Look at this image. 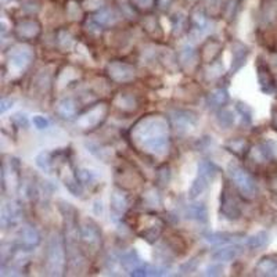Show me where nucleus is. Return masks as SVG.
<instances>
[{
  "instance_id": "nucleus-3",
  "label": "nucleus",
  "mask_w": 277,
  "mask_h": 277,
  "mask_svg": "<svg viewBox=\"0 0 277 277\" xmlns=\"http://www.w3.org/2000/svg\"><path fill=\"white\" fill-rule=\"evenodd\" d=\"M228 173L238 193L245 200H254L258 194V186L253 175L236 162L229 163Z\"/></svg>"
},
{
  "instance_id": "nucleus-8",
  "label": "nucleus",
  "mask_w": 277,
  "mask_h": 277,
  "mask_svg": "<svg viewBox=\"0 0 277 277\" xmlns=\"http://www.w3.org/2000/svg\"><path fill=\"white\" fill-rule=\"evenodd\" d=\"M105 71H107L109 79L115 84H128L130 80H133L136 76V69L133 65L124 63V61H118V60L109 61Z\"/></svg>"
},
{
  "instance_id": "nucleus-47",
  "label": "nucleus",
  "mask_w": 277,
  "mask_h": 277,
  "mask_svg": "<svg viewBox=\"0 0 277 277\" xmlns=\"http://www.w3.org/2000/svg\"><path fill=\"white\" fill-rule=\"evenodd\" d=\"M144 200L150 204V205H155V204H159V196L157 194L155 190H149L147 193L144 194Z\"/></svg>"
},
{
  "instance_id": "nucleus-4",
  "label": "nucleus",
  "mask_w": 277,
  "mask_h": 277,
  "mask_svg": "<svg viewBox=\"0 0 277 277\" xmlns=\"http://www.w3.org/2000/svg\"><path fill=\"white\" fill-rule=\"evenodd\" d=\"M218 173V168L213 165L211 161H201L198 163V173L197 178L194 179L193 184L188 191V197L191 200H196L207 190L209 183L212 182Z\"/></svg>"
},
{
  "instance_id": "nucleus-26",
  "label": "nucleus",
  "mask_w": 277,
  "mask_h": 277,
  "mask_svg": "<svg viewBox=\"0 0 277 277\" xmlns=\"http://www.w3.org/2000/svg\"><path fill=\"white\" fill-rule=\"evenodd\" d=\"M229 101V93L228 90L223 88H218V89L212 90L211 93L208 94V107L211 109L222 108L226 105Z\"/></svg>"
},
{
  "instance_id": "nucleus-14",
  "label": "nucleus",
  "mask_w": 277,
  "mask_h": 277,
  "mask_svg": "<svg viewBox=\"0 0 277 277\" xmlns=\"http://www.w3.org/2000/svg\"><path fill=\"white\" fill-rule=\"evenodd\" d=\"M109 205H111V212H113V218L121 219L124 216L129 208V200L128 196L122 191L115 188L114 191L111 193V198H109Z\"/></svg>"
},
{
  "instance_id": "nucleus-19",
  "label": "nucleus",
  "mask_w": 277,
  "mask_h": 277,
  "mask_svg": "<svg viewBox=\"0 0 277 277\" xmlns=\"http://www.w3.org/2000/svg\"><path fill=\"white\" fill-rule=\"evenodd\" d=\"M220 53H222V43L215 39H209L204 43L200 50V59L203 60L204 63L212 64Z\"/></svg>"
},
{
  "instance_id": "nucleus-50",
  "label": "nucleus",
  "mask_w": 277,
  "mask_h": 277,
  "mask_svg": "<svg viewBox=\"0 0 277 277\" xmlns=\"http://www.w3.org/2000/svg\"><path fill=\"white\" fill-rule=\"evenodd\" d=\"M105 3V0H86V7L93 10V9H101Z\"/></svg>"
},
{
  "instance_id": "nucleus-52",
  "label": "nucleus",
  "mask_w": 277,
  "mask_h": 277,
  "mask_svg": "<svg viewBox=\"0 0 277 277\" xmlns=\"http://www.w3.org/2000/svg\"><path fill=\"white\" fill-rule=\"evenodd\" d=\"M13 107V100L10 99H2L0 101V113L5 114L7 109H10Z\"/></svg>"
},
{
  "instance_id": "nucleus-42",
  "label": "nucleus",
  "mask_w": 277,
  "mask_h": 277,
  "mask_svg": "<svg viewBox=\"0 0 277 277\" xmlns=\"http://www.w3.org/2000/svg\"><path fill=\"white\" fill-rule=\"evenodd\" d=\"M78 178H79V182L82 184H90L93 183L96 176L89 169H80V171H78Z\"/></svg>"
},
{
  "instance_id": "nucleus-23",
  "label": "nucleus",
  "mask_w": 277,
  "mask_h": 277,
  "mask_svg": "<svg viewBox=\"0 0 277 277\" xmlns=\"http://www.w3.org/2000/svg\"><path fill=\"white\" fill-rule=\"evenodd\" d=\"M121 265L124 267L126 272H129L130 274L136 270H138L140 267H143V261L140 259L138 254L136 250H130L128 253H125L122 257H121Z\"/></svg>"
},
{
  "instance_id": "nucleus-13",
  "label": "nucleus",
  "mask_w": 277,
  "mask_h": 277,
  "mask_svg": "<svg viewBox=\"0 0 277 277\" xmlns=\"http://www.w3.org/2000/svg\"><path fill=\"white\" fill-rule=\"evenodd\" d=\"M172 122L176 132L184 134L196 126L197 118H196V115L188 111H176L172 114Z\"/></svg>"
},
{
  "instance_id": "nucleus-11",
  "label": "nucleus",
  "mask_w": 277,
  "mask_h": 277,
  "mask_svg": "<svg viewBox=\"0 0 277 277\" xmlns=\"http://www.w3.org/2000/svg\"><path fill=\"white\" fill-rule=\"evenodd\" d=\"M257 75H258V84L259 88L265 94H273L277 90V82L274 75L269 68L266 63H262L261 60L257 64Z\"/></svg>"
},
{
  "instance_id": "nucleus-5",
  "label": "nucleus",
  "mask_w": 277,
  "mask_h": 277,
  "mask_svg": "<svg viewBox=\"0 0 277 277\" xmlns=\"http://www.w3.org/2000/svg\"><path fill=\"white\" fill-rule=\"evenodd\" d=\"M80 242L84 244V247L89 251L90 254L99 253L103 245V238H101V230L99 225L92 220V219H85L84 223L80 225L79 229Z\"/></svg>"
},
{
  "instance_id": "nucleus-45",
  "label": "nucleus",
  "mask_w": 277,
  "mask_h": 277,
  "mask_svg": "<svg viewBox=\"0 0 277 277\" xmlns=\"http://www.w3.org/2000/svg\"><path fill=\"white\" fill-rule=\"evenodd\" d=\"M32 124L38 130H43V129L49 128V119L43 117V115H34V118H32Z\"/></svg>"
},
{
  "instance_id": "nucleus-21",
  "label": "nucleus",
  "mask_w": 277,
  "mask_h": 277,
  "mask_svg": "<svg viewBox=\"0 0 277 277\" xmlns=\"http://www.w3.org/2000/svg\"><path fill=\"white\" fill-rule=\"evenodd\" d=\"M114 105L124 114H132L138 108V101L133 94L119 93L118 96H115Z\"/></svg>"
},
{
  "instance_id": "nucleus-40",
  "label": "nucleus",
  "mask_w": 277,
  "mask_h": 277,
  "mask_svg": "<svg viewBox=\"0 0 277 277\" xmlns=\"http://www.w3.org/2000/svg\"><path fill=\"white\" fill-rule=\"evenodd\" d=\"M237 111L242 115V121H244L245 124H250V122L253 121V111H251V108L248 107L247 104H244V103H241V101H238V103H237Z\"/></svg>"
},
{
  "instance_id": "nucleus-27",
  "label": "nucleus",
  "mask_w": 277,
  "mask_h": 277,
  "mask_svg": "<svg viewBox=\"0 0 277 277\" xmlns=\"http://www.w3.org/2000/svg\"><path fill=\"white\" fill-rule=\"evenodd\" d=\"M118 20L119 15L114 10H111V9H103L94 17V21L101 25V26H114L118 22Z\"/></svg>"
},
{
  "instance_id": "nucleus-25",
  "label": "nucleus",
  "mask_w": 277,
  "mask_h": 277,
  "mask_svg": "<svg viewBox=\"0 0 277 277\" xmlns=\"http://www.w3.org/2000/svg\"><path fill=\"white\" fill-rule=\"evenodd\" d=\"M225 149L230 151L232 154H234L238 158H244L250 151H251V147H250V143L244 138H233V140H229L228 143L225 144Z\"/></svg>"
},
{
  "instance_id": "nucleus-2",
  "label": "nucleus",
  "mask_w": 277,
  "mask_h": 277,
  "mask_svg": "<svg viewBox=\"0 0 277 277\" xmlns=\"http://www.w3.org/2000/svg\"><path fill=\"white\" fill-rule=\"evenodd\" d=\"M67 267V248L59 233H53L47 242L45 258V270L50 276L64 274Z\"/></svg>"
},
{
  "instance_id": "nucleus-24",
  "label": "nucleus",
  "mask_w": 277,
  "mask_h": 277,
  "mask_svg": "<svg viewBox=\"0 0 277 277\" xmlns=\"http://www.w3.org/2000/svg\"><path fill=\"white\" fill-rule=\"evenodd\" d=\"M56 113L63 119H72L76 115V103L74 99H61L56 104Z\"/></svg>"
},
{
  "instance_id": "nucleus-22",
  "label": "nucleus",
  "mask_w": 277,
  "mask_h": 277,
  "mask_svg": "<svg viewBox=\"0 0 277 277\" xmlns=\"http://www.w3.org/2000/svg\"><path fill=\"white\" fill-rule=\"evenodd\" d=\"M255 274L277 277V258L263 257L255 266Z\"/></svg>"
},
{
  "instance_id": "nucleus-44",
  "label": "nucleus",
  "mask_w": 277,
  "mask_h": 277,
  "mask_svg": "<svg viewBox=\"0 0 277 277\" xmlns=\"http://www.w3.org/2000/svg\"><path fill=\"white\" fill-rule=\"evenodd\" d=\"M265 38H266L265 39V46H266L267 49H270L272 51H277V30L266 34Z\"/></svg>"
},
{
  "instance_id": "nucleus-38",
  "label": "nucleus",
  "mask_w": 277,
  "mask_h": 277,
  "mask_svg": "<svg viewBox=\"0 0 277 277\" xmlns=\"http://www.w3.org/2000/svg\"><path fill=\"white\" fill-rule=\"evenodd\" d=\"M67 14L71 20H79L82 17V9L75 0H69L67 3Z\"/></svg>"
},
{
  "instance_id": "nucleus-32",
  "label": "nucleus",
  "mask_w": 277,
  "mask_h": 277,
  "mask_svg": "<svg viewBox=\"0 0 277 277\" xmlns=\"http://www.w3.org/2000/svg\"><path fill=\"white\" fill-rule=\"evenodd\" d=\"M35 162L38 165V168H40L43 172L49 173L53 168V158H51V153L49 151H42L36 155Z\"/></svg>"
},
{
  "instance_id": "nucleus-37",
  "label": "nucleus",
  "mask_w": 277,
  "mask_h": 277,
  "mask_svg": "<svg viewBox=\"0 0 277 277\" xmlns=\"http://www.w3.org/2000/svg\"><path fill=\"white\" fill-rule=\"evenodd\" d=\"M234 121H236V117H234V113L230 109L225 108L218 114V124L222 128H230L234 124Z\"/></svg>"
},
{
  "instance_id": "nucleus-48",
  "label": "nucleus",
  "mask_w": 277,
  "mask_h": 277,
  "mask_svg": "<svg viewBox=\"0 0 277 277\" xmlns=\"http://www.w3.org/2000/svg\"><path fill=\"white\" fill-rule=\"evenodd\" d=\"M223 273V267L220 265H212L205 269V276H220Z\"/></svg>"
},
{
  "instance_id": "nucleus-33",
  "label": "nucleus",
  "mask_w": 277,
  "mask_h": 277,
  "mask_svg": "<svg viewBox=\"0 0 277 277\" xmlns=\"http://www.w3.org/2000/svg\"><path fill=\"white\" fill-rule=\"evenodd\" d=\"M269 241V234L266 232H258L250 238H247V247L251 250H258V248L266 245Z\"/></svg>"
},
{
  "instance_id": "nucleus-18",
  "label": "nucleus",
  "mask_w": 277,
  "mask_h": 277,
  "mask_svg": "<svg viewBox=\"0 0 277 277\" xmlns=\"http://www.w3.org/2000/svg\"><path fill=\"white\" fill-rule=\"evenodd\" d=\"M198 60H200V53H197L190 46H184L183 49L179 51V63L186 72H193L194 68L197 67Z\"/></svg>"
},
{
  "instance_id": "nucleus-35",
  "label": "nucleus",
  "mask_w": 277,
  "mask_h": 277,
  "mask_svg": "<svg viewBox=\"0 0 277 277\" xmlns=\"http://www.w3.org/2000/svg\"><path fill=\"white\" fill-rule=\"evenodd\" d=\"M76 78H78L76 69L68 67V68L63 69V71L60 72L59 78H57V85L63 88L65 85H69V82H72V80H75Z\"/></svg>"
},
{
  "instance_id": "nucleus-15",
  "label": "nucleus",
  "mask_w": 277,
  "mask_h": 277,
  "mask_svg": "<svg viewBox=\"0 0 277 277\" xmlns=\"http://www.w3.org/2000/svg\"><path fill=\"white\" fill-rule=\"evenodd\" d=\"M248 56H250V49L247 45H244L241 42H233L232 45V69L230 74H236L238 69L247 63Z\"/></svg>"
},
{
  "instance_id": "nucleus-6",
  "label": "nucleus",
  "mask_w": 277,
  "mask_h": 277,
  "mask_svg": "<svg viewBox=\"0 0 277 277\" xmlns=\"http://www.w3.org/2000/svg\"><path fill=\"white\" fill-rule=\"evenodd\" d=\"M34 60V51L30 46H15L7 56V68L10 74H21Z\"/></svg>"
},
{
  "instance_id": "nucleus-51",
  "label": "nucleus",
  "mask_w": 277,
  "mask_h": 277,
  "mask_svg": "<svg viewBox=\"0 0 277 277\" xmlns=\"http://www.w3.org/2000/svg\"><path fill=\"white\" fill-rule=\"evenodd\" d=\"M267 187H269V190H270L273 194H277V172L273 173L272 176L269 178Z\"/></svg>"
},
{
  "instance_id": "nucleus-30",
  "label": "nucleus",
  "mask_w": 277,
  "mask_h": 277,
  "mask_svg": "<svg viewBox=\"0 0 277 277\" xmlns=\"http://www.w3.org/2000/svg\"><path fill=\"white\" fill-rule=\"evenodd\" d=\"M187 215L188 218L197 220V222L205 223L208 220V211L207 207L203 203L200 204H191L187 208Z\"/></svg>"
},
{
  "instance_id": "nucleus-34",
  "label": "nucleus",
  "mask_w": 277,
  "mask_h": 277,
  "mask_svg": "<svg viewBox=\"0 0 277 277\" xmlns=\"http://www.w3.org/2000/svg\"><path fill=\"white\" fill-rule=\"evenodd\" d=\"M143 30L147 32L151 36H157V35H162V31H161V25L158 24V20L153 17V15H150L147 17L143 22Z\"/></svg>"
},
{
  "instance_id": "nucleus-17",
  "label": "nucleus",
  "mask_w": 277,
  "mask_h": 277,
  "mask_svg": "<svg viewBox=\"0 0 277 277\" xmlns=\"http://www.w3.org/2000/svg\"><path fill=\"white\" fill-rule=\"evenodd\" d=\"M22 209L21 205L15 201H9L2 208V225L3 228H9L11 225H15L21 219Z\"/></svg>"
},
{
  "instance_id": "nucleus-29",
  "label": "nucleus",
  "mask_w": 277,
  "mask_h": 277,
  "mask_svg": "<svg viewBox=\"0 0 277 277\" xmlns=\"http://www.w3.org/2000/svg\"><path fill=\"white\" fill-rule=\"evenodd\" d=\"M251 151H253V157L257 162H267L269 159L273 158V149L269 143L258 144Z\"/></svg>"
},
{
  "instance_id": "nucleus-36",
  "label": "nucleus",
  "mask_w": 277,
  "mask_h": 277,
  "mask_svg": "<svg viewBox=\"0 0 277 277\" xmlns=\"http://www.w3.org/2000/svg\"><path fill=\"white\" fill-rule=\"evenodd\" d=\"M72 43H74V40H72V36L69 35V32L64 30L59 31V34H57V46H59L61 51H67V50L71 49Z\"/></svg>"
},
{
  "instance_id": "nucleus-12",
  "label": "nucleus",
  "mask_w": 277,
  "mask_h": 277,
  "mask_svg": "<svg viewBox=\"0 0 277 277\" xmlns=\"http://www.w3.org/2000/svg\"><path fill=\"white\" fill-rule=\"evenodd\" d=\"M40 31H42V26H40L39 21L24 20L15 25L14 34L20 40H31L36 39L40 35Z\"/></svg>"
},
{
  "instance_id": "nucleus-43",
  "label": "nucleus",
  "mask_w": 277,
  "mask_h": 277,
  "mask_svg": "<svg viewBox=\"0 0 277 277\" xmlns=\"http://www.w3.org/2000/svg\"><path fill=\"white\" fill-rule=\"evenodd\" d=\"M169 180H171V171H169L168 167H163L157 173V182L159 183V186H167Z\"/></svg>"
},
{
  "instance_id": "nucleus-41",
  "label": "nucleus",
  "mask_w": 277,
  "mask_h": 277,
  "mask_svg": "<svg viewBox=\"0 0 277 277\" xmlns=\"http://www.w3.org/2000/svg\"><path fill=\"white\" fill-rule=\"evenodd\" d=\"M134 7L140 11H150L155 7V2L157 0H132Z\"/></svg>"
},
{
  "instance_id": "nucleus-39",
  "label": "nucleus",
  "mask_w": 277,
  "mask_h": 277,
  "mask_svg": "<svg viewBox=\"0 0 277 277\" xmlns=\"http://www.w3.org/2000/svg\"><path fill=\"white\" fill-rule=\"evenodd\" d=\"M191 21H193L194 25V30L197 31H203L205 30V26H207V18H205V15H204L203 11H194L193 14H191Z\"/></svg>"
},
{
  "instance_id": "nucleus-7",
  "label": "nucleus",
  "mask_w": 277,
  "mask_h": 277,
  "mask_svg": "<svg viewBox=\"0 0 277 277\" xmlns=\"http://www.w3.org/2000/svg\"><path fill=\"white\" fill-rule=\"evenodd\" d=\"M108 115V105L105 103H100L93 105L85 114H82L76 121V126L85 132L94 130L99 125H101Z\"/></svg>"
},
{
  "instance_id": "nucleus-10",
  "label": "nucleus",
  "mask_w": 277,
  "mask_h": 277,
  "mask_svg": "<svg viewBox=\"0 0 277 277\" xmlns=\"http://www.w3.org/2000/svg\"><path fill=\"white\" fill-rule=\"evenodd\" d=\"M59 176L64 186L68 188L74 196H80L82 194V188L79 184V178H78V172L75 171L74 165L69 162V159H64L60 163L59 167Z\"/></svg>"
},
{
  "instance_id": "nucleus-53",
  "label": "nucleus",
  "mask_w": 277,
  "mask_h": 277,
  "mask_svg": "<svg viewBox=\"0 0 277 277\" xmlns=\"http://www.w3.org/2000/svg\"><path fill=\"white\" fill-rule=\"evenodd\" d=\"M272 126L274 130H277V109H273L272 113Z\"/></svg>"
},
{
  "instance_id": "nucleus-20",
  "label": "nucleus",
  "mask_w": 277,
  "mask_h": 277,
  "mask_svg": "<svg viewBox=\"0 0 277 277\" xmlns=\"http://www.w3.org/2000/svg\"><path fill=\"white\" fill-rule=\"evenodd\" d=\"M162 229H163V222L159 220L158 218H153L150 220L149 226L147 228H142L140 232H137V234L140 237L146 240L150 244H153L159 238V236L162 234Z\"/></svg>"
},
{
  "instance_id": "nucleus-31",
  "label": "nucleus",
  "mask_w": 277,
  "mask_h": 277,
  "mask_svg": "<svg viewBox=\"0 0 277 277\" xmlns=\"http://www.w3.org/2000/svg\"><path fill=\"white\" fill-rule=\"evenodd\" d=\"M204 237L209 244H213V245H222V244H228L234 240V236L229 233H208Z\"/></svg>"
},
{
  "instance_id": "nucleus-49",
  "label": "nucleus",
  "mask_w": 277,
  "mask_h": 277,
  "mask_svg": "<svg viewBox=\"0 0 277 277\" xmlns=\"http://www.w3.org/2000/svg\"><path fill=\"white\" fill-rule=\"evenodd\" d=\"M196 266H197V259H191V261H188L187 263L182 265L180 270L183 273H191L194 269H196Z\"/></svg>"
},
{
  "instance_id": "nucleus-9",
  "label": "nucleus",
  "mask_w": 277,
  "mask_h": 277,
  "mask_svg": "<svg viewBox=\"0 0 277 277\" xmlns=\"http://www.w3.org/2000/svg\"><path fill=\"white\" fill-rule=\"evenodd\" d=\"M220 213L223 215V218L229 220H237L241 216V208L238 205L236 197L233 196L229 183H225L220 193Z\"/></svg>"
},
{
  "instance_id": "nucleus-46",
  "label": "nucleus",
  "mask_w": 277,
  "mask_h": 277,
  "mask_svg": "<svg viewBox=\"0 0 277 277\" xmlns=\"http://www.w3.org/2000/svg\"><path fill=\"white\" fill-rule=\"evenodd\" d=\"M11 119H13V122H14L18 128H26V126H28V118H26V115L25 114L18 113V114H15Z\"/></svg>"
},
{
  "instance_id": "nucleus-1",
  "label": "nucleus",
  "mask_w": 277,
  "mask_h": 277,
  "mask_svg": "<svg viewBox=\"0 0 277 277\" xmlns=\"http://www.w3.org/2000/svg\"><path fill=\"white\" fill-rule=\"evenodd\" d=\"M130 138L140 151L154 157H163L171 146V125L163 115H147L133 125Z\"/></svg>"
},
{
  "instance_id": "nucleus-16",
  "label": "nucleus",
  "mask_w": 277,
  "mask_h": 277,
  "mask_svg": "<svg viewBox=\"0 0 277 277\" xmlns=\"http://www.w3.org/2000/svg\"><path fill=\"white\" fill-rule=\"evenodd\" d=\"M18 241H20V245L24 248L25 251H30V250H34L40 244V234L32 226H24L18 232Z\"/></svg>"
},
{
  "instance_id": "nucleus-28",
  "label": "nucleus",
  "mask_w": 277,
  "mask_h": 277,
  "mask_svg": "<svg viewBox=\"0 0 277 277\" xmlns=\"http://www.w3.org/2000/svg\"><path fill=\"white\" fill-rule=\"evenodd\" d=\"M240 254V248L238 247H225L219 248L215 253L212 254L213 261L216 262H229V261H233L236 259Z\"/></svg>"
}]
</instances>
